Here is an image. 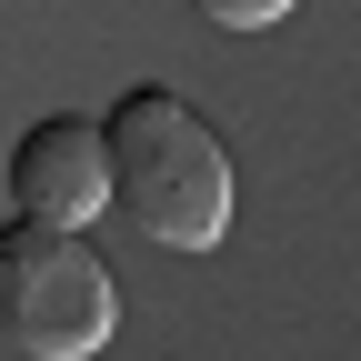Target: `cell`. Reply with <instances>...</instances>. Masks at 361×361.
Segmentation results:
<instances>
[{"instance_id":"6da1fadb","label":"cell","mask_w":361,"mask_h":361,"mask_svg":"<svg viewBox=\"0 0 361 361\" xmlns=\"http://www.w3.org/2000/svg\"><path fill=\"white\" fill-rule=\"evenodd\" d=\"M101 151H111V201L130 231H151L161 251H211L231 231V151L221 130L180 101V90L141 80L101 111Z\"/></svg>"},{"instance_id":"3957f363","label":"cell","mask_w":361,"mask_h":361,"mask_svg":"<svg viewBox=\"0 0 361 361\" xmlns=\"http://www.w3.org/2000/svg\"><path fill=\"white\" fill-rule=\"evenodd\" d=\"M11 201H20L30 221H61V231H80V221L111 201L101 121H90V111H51V121H30L20 141H11Z\"/></svg>"},{"instance_id":"277c9868","label":"cell","mask_w":361,"mask_h":361,"mask_svg":"<svg viewBox=\"0 0 361 361\" xmlns=\"http://www.w3.org/2000/svg\"><path fill=\"white\" fill-rule=\"evenodd\" d=\"M191 11H201L211 30H271V20L291 11V0H191Z\"/></svg>"},{"instance_id":"7a4b0ae2","label":"cell","mask_w":361,"mask_h":361,"mask_svg":"<svg viewBox=\"0 0 361 361\" xmlns=\"http://www.w3.org/2000/svg\"><path fill=\"white\" fill-rule=\"evenodd\" d=\"M121 322L111 261L61 221L11 211L0 221V341H20L30 361H90Z\"/></svg>"}]
</instances>
